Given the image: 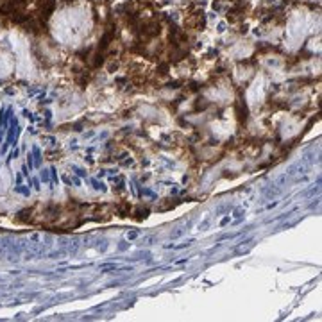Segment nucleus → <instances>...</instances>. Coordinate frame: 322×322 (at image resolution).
Returning a JSON list of instances; mask_svg holds the SVG:
<instances>
[{
  "mask_svg": "<svg viewBox=\"0 0 322 322\" xmlns=\"http://www.w3.org/2000/svg\"><path fill=\"white\" fill-rule=\"evenodd\" d=\"M211 224V217H206V219H204V222L202 224H199V231H206V228H208V226Z\"/></svg>",
  "mask_w": 322,
  "mask_h": 322,
  "instance_id": "1",
  "label": "nucleus"
}]
</instances>
